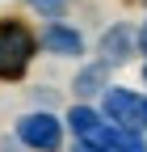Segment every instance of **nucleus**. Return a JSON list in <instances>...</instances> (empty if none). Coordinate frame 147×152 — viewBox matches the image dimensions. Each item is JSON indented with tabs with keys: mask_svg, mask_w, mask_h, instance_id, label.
I'll return each mask as SVG.
<instances>
[{
	"mask_svg": "<svg viewBox=\"0 0 147 152\" xmlns=\"http://www.w3.org/2000/svg\"><path fill=\"white\" fill-rule=\"evenodd\" d=\"M34 38L21 21H0V76H21L25 64L34 59Z\"/></svg>",
	"mask_w": 147,
	"mask_h": 152,
	"instance_id": "1",
	"label": "nucleus"
},
{
	"mask_svg": "<svg viewBox=\"0 0 147 152\" xmlns=\"http://www.w3.org/2000/svg\"><path fill=\"white\" fill-rule=\"evenodd\" d=\"M143 106L147 102H139L130 89H109L105 93V114H109V123H118L122 131H135L143 123Z\"/></svg>",
	"mask_w": 147,
	"mask_h": 152,
	"instance_id": "2",
	"label": "nucleus"
},
{
	"mask_svg": "<svg viewBox=\"0 0 147 152\" xmlns=\"http://www.w3.org/2000/svg\"><path fill=\"white\" fill-rule=\"evenodd\" d=\"M17 135H21L30 148H59V123L50 118V114H30V118H21V127H17Z\"/></svg>",
	"mask_w": 147,
	"mask_h": 152,
	"instance_id": "3",
	"label": "nucleus"
},
{
	"mask_svg": "<svg viewBox=\"0 0 147 152\" xmlns=\"http://www.w3.org/2000/svg\"><path fill=\"white\" fill-rule=\"evenodd\" d=\"M42 47L50 51V55H80V34L71 30V26H63V21H50L46 30H42Z\"/></svg>",
	"mask_w": 147,
	"mask_h": 152,
	"instance_id": "4",
	"label": "nucleus"
},
{
	"mask_svg": "<svg viewBox=\"0 0 147 152\" xmlns=\"http://www.w3.org/2000/svg\"><path fill=\"white\" fill-rule=\"evenodd\" d=\"M101 51H105V59H126V55H130V30H126V26H114V30L101 38Z\"/></svg>",
	"mask_w": 147,
	"mask_h": 152,
	"instance_id": "5",
	"label": "nucleus"
},
{
	"mask_svg": "<svg viewBox=\"0 0 147 152\" xmlns=\"http://www.w3.org/2000/svg\"><path fill=\"white\" fill-rule=\"evenodd\" d=\"M71 131H76V135H84V140H97L101 135V114L97 110H88V106H80V110H71Z\"/></svg>",
	"mask_w": 147,
	"mask_h": 152,
	"instance_id": "6",
	"label": "nucleus"
},
{
	"mask_svg": "<svg viewBox=\"0 0 147 152\" xmlns=\"http://www.w3.org/2000/svg\"><path fill=\"white\" fill-rule=\"evenodd\" d=\"M30 4H34V9H42L46 17H59V13L67 9V0H30Z\"/></svg>",
	"mask_w": 147,
	"mask_h": 152,
	"instance_id": "7",
	"label": "nucleus"
},
{
	"mask_svg": "<svg viewBox=\"0 0 147 152\" xmlns=\"http://www.w3.org/2000/svg\"><path fill=\"white\" fill-rule=\"evenodd\" d=\"M97 85H101V68H88V72L80 76V89H84V93H93Z\"/></svg>",
	"mask_w": 147,
	"mask_h": 152,
	"instance_id": "8",
	"label": "nucleus"
},
{
	"mask_svg": "<svg viewBox=\"0 0 147 152\" xmlns=\"http://www.w3.org/2000/svg\"><path fill=\"white\" fill-rule=\"evenodd\" d=\"M139 47H143V55H147V21H143V30H139Z\"/></svg>",
	"mask_w": 147,
	"mask_h": 152,
	"instance_id": "9",
	"label": "nucleus"
},
{
	"mask_svg": "<svg viewBox=\"0 0 147 152\" xmlns=\"http://www.w3.org/2000/svg\"><path fill=\"white\" fill-rule=\"evenodd\" d=\"M143 127H147V106H143Z\"/></svg>",
	"mask_w": 147,
	"mask_h": 152,
	"instance_id": "10",
	"label": "nucleus"
}]
</instances>
